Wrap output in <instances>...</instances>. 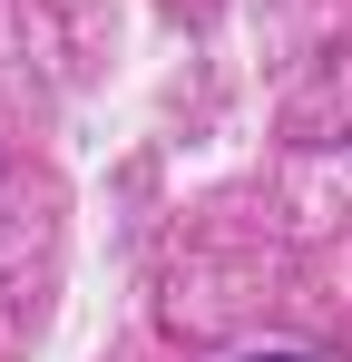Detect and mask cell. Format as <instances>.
<instances>
[{
    "mask_svg": "<svg viewBox=\"0 0 352 362\" xmlns=\"http://www.w3.org/2000/svg\"><path fill=\"white\" fill-rule=\"evenodd\" d=\"M254 362H303V353H254Z\"/></svg>",
    "mask_w": 352,
    "mask_h": 362,
    "instance_id": "obj_1",
    "label": "cell"
}]
</instances>
